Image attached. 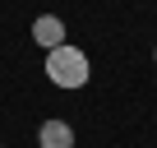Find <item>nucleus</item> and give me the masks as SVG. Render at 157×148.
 <instances>
[{
	"label": "nucleus",
	"instance_id": "obj_3",
	"mask_svg": "<svg viewBox=\"0 0 157 148\" xmlns=\"http://www.w3.org/2000/svg\"><path fill=\"white\" fill-rule=\"evenodd\" d=\"M37 148H74V125L69 120H42L37 125Z\"/></svg>",
	"mask_w": 157,
	"mask_h": 148
},
{
	"label": "nucleus",
	"instance_id": "obj_1",
	"mask_svg": "<svg viewBox=\"0 0 157 148\" xmlns=\"http://www.w3.org/2000/svg\"><path fill=\"white\" fill-rule=\"evenodd\" d=\"M46 79L56 88H83L93 79V65H88V56L78 51L74 42H65V46L46 51Z\"/></svg>",
	"mask_w": 157,
	"mask_h": 148
},
{
	"label": "nucleus",
	"instance_id": "obj_4",
	"mask_svg": "<svg viewBox=\"0 0 157 148\" xmlns=\"http://www.w3.org/2000/svg\"><path fill=\"white\" fill-rule=\"evenodd\" d=\"M152 60H157V51H152Z\"/></svg>",
	"mask_w": 157,
	"mask_h": 148
},
{
	"label": "nucleus",
	"instance_id": "obj_2",
	"mask_svg": "<svg viewBox=\"0 0 157 148\" xmlns=\"http://www.w3.org/2000/svg\"><path fill=\"white\" fill-rule=\"evenodd\" d=\"M33 42H37L42 51H56V46H65V19H56V14H42V19H33Z\"/></svg>",
	"mask_w": 157,
	"mask_h": 148
}]
</instances>
